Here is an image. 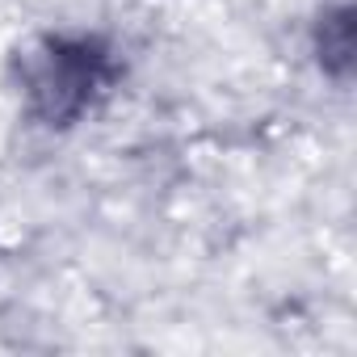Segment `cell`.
I'll use <instances>...</instances> for the list:
<instances>
[{
  "instance_id": "6da1fadb",
  "label": "cell",
  "mask_w": 357,
  "mask_h": 357,
  "mask_svg": "<svg viewBox=\"0 0 357 357\" xmlns=\"http://www.w3.org/2000/svg\"><path fill=\"white\" fill-rule=\"evenodd\" d=\"M109 80V55L89 38H51L30 63V97L34 109L55 126L72 122L93 105V97Z\"/></svg>"
},
{
  "instance_id": "7a4b0ae2",
  "label": "cell",
  "mask_w": 357,
  "mask_h": 357,
  "mask_svg": "<svg viewBox=\"0 0 357 357\" xmlns=\"http://www.w3.org/2000/svg\"><path fill=\"white\" fill-rule=\"evenodd\" d=\"M315 59L324 68V76L332 80H349L353 63H357V22H353V5H332L319 13L315 22Z\"/></svg>"
}]
</instances>
